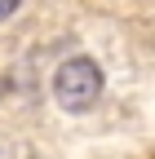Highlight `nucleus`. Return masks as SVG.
I'll return each instance as SVG.
<instances>
[{
    "instance_id": "nucleus-1",
    "label": "nucleus",
    "mask_w": 155,
    "mask_h": 159,
    "mask_svg": "<svg viewBox=\"0 0 155 159\" xmlns=\"http://www.w3.org/2000/svg\"><path fill=\"white\" fill-rule=\"evenodd\" d=\"M98 93H102V71L89 62V57H71V62L58 66L53 75V97H58V106H67V111H89L93 102H98Z\"/></svg>"
},
{
    "instance_id": "nucleus-2",
    "label": "nucleus",
    "mask_w": 155,
    "mask_h": 159,
    "mask_svg": "<svg viewBox=\"0 0 155 159\" xmlns=\"http://www.w3.org/2000/svg\"><path fill=\"white\" fill-rule=\"evenodd\" d=\"M13 9H18V0H0V22H5V18H9Z\"/></svg>"
}]
</instances>
